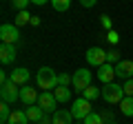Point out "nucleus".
<instances>
[{"label":"nucleus","mask_w":133,"mask_h":124,"mask_svg":"<svg viewBox=\"0 0 133 124\" xmlns=\"http://www.w3.org/2000/svg\"><path fill=\"white\" fill-rule=\"evenodd\" d=\"M0 98H2V102H7V104H14V102L20 100V89L18 84H14V82H7V84L0 86Z\"/></svg>","instance_id":"4"},{"label":"nucleus","mask_w":133,"mask_h":124,"mask_svg":"<svg viewBox=\"0 0 133 124\" xmlns=\"http://www.w3.org/2000/svg\"><path fill=\"white\" fill-rule=\"evenodd\" d=\"M29 78H31V71L24 69V67H18V69H14V71L9 73V80L14 82V84H18V86H24L29 82Z\"/></svg>","instance_id":"11"},{"label":"nucleus","mask_w":133,"mask_h":124,"mask_svg":"<svg viewBox=\"0 0 133 124\" xmlns=\"http://www.w3.org/2000/svg\"><path fill=\"white\" fill-rule=\"evenodd\" d=\"M82 124H84V122H82Z\"/></svg>","instance_id":"36"},{"label":"nucleus","mask_w":133,"mask_h":124,"mask_svg":"<svg viewBox=\"0 0 133 124\" xmlns=\"http://www.w3.org/2000/svg\"><path fill=\"white\" fill-rule=\"evenodd\" d=\"M40 124H51V120H49V115H44V118L40 120Z\"/></svg>","instance_id":"32"},{"label":"nucleus","mask_w":133,"mask_h":124,"mask_svg":"<svg viewBox=\"0 0 133 124\" xmlns=\"http://www.w3.org/2000/svg\"><path fill=\"white\" fill-rule=\"evenodd\" d=\"M7 124H29V118L24 111H11V118Z\"/></svg>","instance_id":"18"},{"label":"nucleus","mask_w":133,"mask_h":124,"mask_svg":"<svg viewBox=\"0 0 133 124\" xmlns=\"http://www.w3.org/2000/svg\"><path fill=\"white\" fill-rule=\"evenodd\" d=\"M56 104H58V100H56V95H53V91H42V93H40L38 106H42L44 113H56L58 111Z\"/></svg>","instance_id":"8"},{"label":"nucleus","mask_w":133,"mask_h":124,"mask_svg":"<svg viewBox=\"0 0 133 124\" xmlns=\"http://www.w3.org/2000/svg\"><path fill=\"white\" fill-rule=\"evenodd\" d=\"M73 89L76 91H84L87 86H91V71H87V69H78L76 73H73Z\"/></svg>","instance_id":"7"},{"label":"nucleus","mask_w":133,"mask_h":124,"mask_svg":"<svg viewBox=\"0 0 133 124\" xmlns=\"http://www.w3.org/2000/svg\"><path fill=\"white\" fill-rule=\"evenodd\" d=\"M29 2H31V0H11V5H14L16 11H27Z\"/></svg>","instance_id":"25"},{"label":"nucleus","mask_w":133,"mask_h":124,"mask_svg":"<svg viewBox=\"0 0 133 124\" xmlns=\"http://www.w3.org/2000/svg\"><path fill=\"white\" fill-rule=\"evenodd\" d=\"M9 118H11V109H9L7 102H2V104H0V122L7 124V122H9Z\"/></svg>","instance_id":"22"},{"label":"nucleus","mask_w":133,"mask_h":124,"mask_svg":"<svg viewBox=\"0 0 133 124\" xmlns=\"http://www.w3.org/2000/svg\"><path fill=\"white\" fill-rule=\"evenodd\" d=\"M107 40H109V42H111V44H118V42H120V36H118V33H115L113 29H111L109 33H107Z\"/></svg>","instance_id":"29"},{"label":"nucleus","mask_w":133,"mask_h":124,"mask_svg":"<svg viewBox=\"0 0 133 124\" xmlns=\"http://www.w3.org/2000/svg\"><path fill=\"white\" fill-rule=\"evenodd\" d=\"M84 58H87V62H89V67H102V64H107V51L100 49V47L87 49Z\"/></svg>","instance_id":"6"},{"label":"nucleus","mask_w":133,"mask_h":124,"mask_svg":"<svg viewBox=\"0 0 133 124\" xmlns=\"http://www.w3.org/2000/svg\"><path fill=\"white\" fill-rule=\"evenodd\" d=\"M69 111H71V115H73L76 120H80V122L87 118V115L93 113V111H91V102L84 100V98H78V100L71 104V109H69Z\"/></svg>","instance_id":"3"},{"label":"nucleus","mask_w":133,"mask_h":124,"mask_svg":"<svg viewBox=\"0 0 133 124\" xmlns=\"http://www.w3.org/2000/svg\"><path fill=\"white\" fill-rule=\"evenodd\" d=\"M107 62L115 67V64L120 62V51H115V49H111V51H107Z\"/></svg>","instance_id":"24"},{"label":"nucleus","mask_w":133,"mask_h":124,"mask_svg":"<svg viewBox=\"0 0 133 124\" xmlns=\"http://www.w3.org/2000/svg\"><path fill=\"white\" fill-rule=\"evenodd\" d=\"M82 122L84 124H104V118H102L100 113H91V115H87Z\"/></svg>","instance_id":"23"},{"label":"nucleus","mask_w":133,"mask_h":124,"mask_svg":"<svg viewBox=\"0 0 133 124\" xmlns=\"http://www.w3.org/2000/svg\"><path fill=\"white\" fill-rule=\"evenodd\" d=\"M120 113L124 115V118H133V98H124L122 102H120Z\"/></svg>","instance_id":"17"},{"label":"nucleus","mask_w":133,"mask_h":124,"mask_svg":"<svg viewBox=\"0 0 133 124\" xmlns=\"http://www.w3.org/2000/svg\"><path fill=\"white\" fill-rule=\"evenodd\" d=\"M53 95H56L58 102L66 104V102L71 100V89H69V86H64V84H58L56 89H53Z\"/></svg>","instance_id":"16"},{"label":"nucleus","mask_w":133,"mask_h":124,"mask_svg":"<svg viewBox=\"0 0 133 124\" xmlns=\"http://www.w3.org/2000/svg\"><path fill=\"white\" fill-rule=\"evenodd\" d=\"M100 22H102V27H104L107 31H111V29H113V22H111L109 16H100Z\"/></svg>","instance_id":"28"},{"label":"nucleus","mask_w":133,"mask_h":124,"mask_svg":"<svg viewBox=\"0 0 133 124\" xmlns=\"http://www.w3.org/2000/svg\"><path fill=\"white\" fill-rule=\"evenodd\" d=\"M38 98H40L38 89H33L31 84H24V86H20V102H22V104H27V106H31V104H38Z\"/></svg>","instance_id":"9"},{"label":"nucleus","mask_w":133,"mask_h":124,"mask_svg":"<svg viewBox=\"0 0 133 124\" xmlns=\"http://www.w3.org/2000/svg\"><path fill=\"white\" fill-rule=\"evenodd\" d=\"M95 2H98V0H80V5L84 7V9H91V7H95Z\"/></svg>","instance_id":"30"},{"label":"nucleus","mask_w":133,"mask_h":124,"mask_svg":"<svg viewBox=\"0 0 133 124\" xmlns=\"http://www.w3.org/2000/svg\"><path fill=\"white\" fill-rule=\"evenodd\" d=\"M98 80L102 82V84H109V82H115V67L113 64H102V67H98Z\"/></svg>","instance_id":"12"},{"label":"nucleus","mask_w":133,"mask_h":124,"mask_svg":"<svg viewBox=\"0 0 133 124\" xmlns=\"http://www.w3.org/2000/svg\"><path fill=\"white\" fill-rule=\"evenodd\" d=\"M36 84L38 89H44V91H53L60 82H58V73L53 71L51 67H40L38 73H36Z\"/></svg>","instance_id":"1"},{"label":"nucleus","mask_w":133,"mask_h":124,"mask_svg":"<svg viewBox=\"0 0 133 124\" xmlns=\"http://www.w3.org/2000/svg\"><path fill=\"white\" fill-rule=\"evenodd\" d=\"M122 89H124V95H129V98H133V78H131V80H124V84H122Z\"/></svg>","instance_id":"26"},{"label":"nucleus","mask_w":133,"mask_h":124,"mask_svg":"<svg viewBox=\"0 0 133 124\" xmlns=\"http://www.w3.org/2000/svg\"><path fill=\"white\" fill-rule=\"evenodd\" d=\"M107 124H118V122H107Z\"/></svg>","instance_id":"34"},{"label":"nucleus","mask_w":133,"mask_h":124,"mask_svg":"<svg viewBox=\"0 0 133 124\" xmlns=\"http://www.w3.org/2000/svg\"><path fill=\"white\" fill-rule=\"evenodd\" d=\"M0 40H2V44H16L20 40V31L16 24H9L5 22L2 27H0Z\"/></svg>","instance_id":"5"},{"label":"nucleus","mask_w":133,"mask_h":124,"mask_svg":"<svg viewBox=\"0 0 133 124\" xmlns=\"http://www.w3.org/2000/svg\"><path fill=\"white\" fill-rule=\"evenodd\" d=\"M31 2H33V5H47L49 0H31Z\"/></svg>","instance_id":"33"},{"label":"nucleus","mask_w":133,"mask_h":124,"mask_svg":"<svg viewBox=\"0 0 133 124\" xmlns=\"http://www.w3.org/2000/svg\"><path fill=\"white\" fill-rule=\"evenodd\" d=\"M102 98L109 104H120L127 95H124V89L118 82H109V84H102Z\"/></svg>","instance_id":"2"},{"label":"nucleus","mask_w":133,"mask_h":124,"mask_svg":"<svg viewBox=\"0 0 133 124\" xmlns=\"http://www.w3.org/2000/svg\"><path fill=\"white\" fill-rule=\"evenodd\" d=\"M58 82H60V84H64V86H69L73 82V75H66V73H60V75H58Z\"/></svg>","instance_id":"27"},{"label":"nucleus","mask_w":133,"mask_h":124,"mask_svg":"<svg viewBox=\"0 0 133 124\" xmlns=\"http://www.w3.org/2000/svg\"><path fill=\"white\" fill-rule=\"evenodd\" d=\"M51 7H53L56 11H69L71 0H51Z\"/></svg>","instance_id":"21"},{"label":"nucleus","mask_w":133,"mask_h":124,"mask_svg":"<svg viewBox=\"0 0 133 124\" xmlns=\"http://www.w3.org/2000/svg\"><path fill=\"white\" fill-rule=\"evenodd\" d=\"M100 95H102V91H100V89H95V86H87V89L82 91V98H84V100H89V102L98 100Z\"/></svg>","instance_id":"20"},{"label":"nucleus","mask_w":133,"mask_h":124,"mask_svg":"<svg viewBox=\"0 0 133 124\" xmlns=\"http://www.w3.org/2000/svg\"><path fill=\"white\" fill-rule=\"evenodd\" d=\"M14 24L16 27H24V24H31V16H29V11H18L16 13V18H14Z\"/></svg>","instance_id":"19"},{"label":"nucleus","mask_w":133,"mask_h":124,"mask_svg":"<svg viewBox=\"0 0 133 124\" xmlns=\"http://www.w3.org/2000/svg\"><path fill=\"white\" fill-rule=\"evenodd\" d=\"M24 113H27V118H29V122H40V120L44 118V111H42V106H38V104H31V106H27L24 109Z\"/></svg>","instance_id":"15"},{"label":"nucleus","mask_w":133,"mask_h":124,"mask_svg":"<svg viewBox=\"0 0 133 124\" xmlns=\"http://www.w3.org/2000/svg\"><path fill=\"white\" fill-rule=\"evenodd\" d=\"M131 60H133V58H131Z\"/></svg>","instance_id":"35"},{"label":"nucleus","mask_w":133,"mask_h":124,"mask_svg":"<svg viewBox=\"0 0 133 124\" xmlns=\"http://www.w3.org/2000/svg\"><path fill=\"white\" fill-rule=\"evenodd\" d=\"M115 78H120V80H131L133 78V60H120L115 64Z\"/></svg>","instance_id":"10"},{"label":"nucleus","mask_w":133,"mask_h":124,"mask_svg":"<svg viewBox=\"0 0 133 124\" xmlns=\"http://www.w3.org/2000/svg\"><path fill=\"white\" fill-rule=\"evenodd\" d=\"M40 24V16H31V27H38Z\"/></svg>","instance_id":"31"},{"label":"nucleus","mask_w":133,"mask_h":124,"mask_svg":"<svg viewBox=\"0 0 133 124\" xmlns=\"http://www.w3.org/2000/svg\"><path fill=\"white\" fill-rule=\"evenodd\" d=\"M16 44H0V62L2 64H11L16 60Z\"/></svg>","instance_id":"13"},{"label":"nucleus","mask_w":133,"mask_h":124,"mask_svg":"<svg viewBox=\"0 0 133 124\" xmlns=\"http://www.w3.org/2000/svg\"><path fill=\"white\" fill-rule=\"evenodd\" d=\"M71 122H73V115H71V111H66V109H58L51 115V124H71Z\"/></svg>","instance_id":"14"}]
</instances>
